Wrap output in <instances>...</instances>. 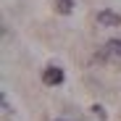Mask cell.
Listing matches in <instances>:
<instances>
[{"instance_id": "7a4b0ae2", "label": "cell", "mask_w": 121, "mask_h": 121, "mask_svg": "<svg viewBox=\"0 0 121 121\" xmlns=\"http://www.w3.org/2000/svg\"><path fill=\"white\" fill-rule=\"evenodd\" d=\"M42 82H45L48 87H55V84H60V82H63V71H60V69H55V66L45 69V71H42Z\"/></svg>"}, {"instance_id": "8992f818", "label": "cell", "mask_w": 121, "mask_h": 121, "mask_svg": "<svg viewBox=\"0 0 121 121\" xmlns=\"http://www.w3.org/2000/svg\"><path fill=\"white\" fill-rule=\"evenodd\" d=\"M55 121H63V118H55Z\"/></svg>"}, {"instance_id": "5b68a950", "label": "cell", "mask_w": 121, "mask_h": 121, "mask_svg": "<svg viewBox=\"0 0 121 121\" xmlns=\"http://www.w3.org/2000/svg\"><path fill=\"white\" fill-rule=\"evenodd\" d=\"M92 113H95L97 118H105V111H103V108H100V105H92Z\"/></svg>"}, {"instance_id": "277c9868", "label": "cell", "mask_w": 121, "mask_h": 121, "mask_svg": "<svg viewBox=\"0 0 121 121\" xmlns=\"http://www.w3.org/2000/svg\"><path fill=\"white\" fill-rule=\"evenodd\" d=\"M55 11L63 13V16H69L74 11V0H55Z\"/></svg>"}, {"instance_id": "6da1fadb", "label": "cell", "mask_w": 121, "mask_h": 121, "mask_svg": "<svg viewBox=\"0 0 121 121\" xmlns=\"http://www.w3.org/2000/svg\"><path fill=\"white\" fill-rule=\"evenodd\" d=\"M97 24L100 26H121V16L113 11H97Z\"/></svg>"}, {"instance_id": "3957f363", "label": "cell", "mask_w": 121, "mask_h": 121, "mask_svg": "<svg viewBox=\"0 0 121 121\" xmlns=\"http://www.w3.org/2000/svg\"><path fill=\"white\" fill-rule=\"evenodd\" d=\"M105 55H111V58H121V39H108V45H105Z\"/></svg>"}]
</instances>
